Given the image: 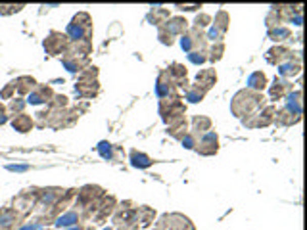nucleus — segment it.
Returning <instances> with one entry per match:
<instances>
[{
	"label": "nucleus",
	"instance_id": "20",
	"mask_svg": "<svg viewBox=\"0 0 307 230\" xmlns=\"http://www.w3.org/2000/svg\"><path fill=\"white\" fill-rule=\"evenodd\" d=\"M8 121V117H6V107L0 104V125H4Z\"/></svg>",
	"mask_w": 307,
	"mask_h": 230
},
{
	"label": "nucleus",
	"instance_id": "4",
	"mask_svg": "<svg viewBox=\"0 0 307 230\" xmlns=\"http://www.w3.org/2000/svg\"><path fill=\"white\" fill-rule=\"evenodd\" d=\"M267 85V77L265 73H261V71H255L253 75H249L248 79V86L249 88H255V90H263Z\"/></svg>",
	"mask_w": 307,
	"mask_h": 230
},
{
	"label": "nucleus",
	"instance_id": "14",
	"mask_svg": "<svg viewBox=\"0 0 307 230\" xmlns=\"http://www.w3.org/2000/svg\"><path fill=\"white\" fill-rule=\"evenodd\" d=\"M271 37H275L273 40H284L286 37H290V31L288 29H275V31H271Z\"/></svg>",
	"mask_w": 307,
	"mask_h": 230
},
{
	"label": "nucleus",
	"instance_id": "18",
	"mask_svg": "<svg viewBox=\"0 0 307 230\" xmlns=\"http://www.w3.org/2000/svg\"><path fill=\"white\" fill-rule=\"evenodd\" d=\"M217 18H219L221 21H227V14H225V12H219V16H217ZM215 25L219 27L221 33H225V29H227V25H223V23H215ZM217 27H215V29H217Z\"/></svg>",
	"mask_w": 307,
	"mask_h": 230
},
{
	"label": "nucleus",
	"instance_id": "17",
	"mask_svg": "<svg viewBox=\"0 0 307 230\" xmlns=\"http://www.w3.org/2000/svg\"><path fill=\"white\" fill-rule=\"evenodd\" d=\"M188 60L194 62V64H201V62H206V56L200 54V52H190V54H188Z\"/></svg>",
	"mask_w": 307,
	"mask_h": 230
},
{
	"label": "nucleus",
	"instance_id": "21",
	"mask_svg": "<svg viewBox=\"0 0 307 230\" xmlns=\"http://www.w3.org/2000/svg\"><path fill=\"white\" fill-rule=\"evenodd\" d=\"M12 90H14V85H8L0 92V96H2V98H10V96H12Z\"/></svg>",
	"mask_w": 307,
	"mask_h": 230
},
{
	"label": "nucleus",
	"instance_id": "1",
	"mask_svg": "<svg viewBox=\"0 0 307 230\" xmlns=\"http://www.w3.org/2000/svg\"><path fill=\"white\" fill-rule=\"evenodd\" d=\"M198 152L203 155H211V153L217 152V133L215 131H210L201 136L200 144H198Z\"/></svg>",
	"mask_w": 307,
	"mask_h": 230
},
{
	"label": "nucleus",
	"instance_id": "7",
	"mask_svg": "<svg viewBox=\"0 0 307 230\" xmlns=\"http://www.w3.org/2000/svg\"><path fill=\"white\" fill-rule=\"evenodd\" d=\"M210 127H211V121L208 119V117H196V119H194V127H192V131H194L196 134H201V136H203L208 131H211Z\"/></svg>",
	"mask_w": 307,
	"mask_h": 230
},
{
	"label": "nucleus",
	"instance_id": "13",
	"mask_svg": "<svg viewBox=\"0 0 307 230\" xmlns=\"http://www.w3.org/2000/svg\"><path fill=\"white\" fill-rule=\"evenodd\" d=\"M288 54H290V52H288L286 48H277V50H271V52H269V62H271V60H273V58L277 56V62H280V60H282V58H288Z\"/></svg>",
	"mask_w": 307,
	"mask_h": 230
},
{
	"label": "nucleus",
	"instance_id": "10",
	"mask_svg": "<svg viewBox=\"0 0 307 230\" xmlns=\"http://www.w3.org/2000/svg\"><path fill=\"white\" fill-rule=\"evenodd\" d=\"M131 159H133L134 167H140V169H144V167H150V165H152V159H150L148 155H144V153H138V152H133Z\"/></svg>",
	"mask_w": 307,
	"mask_h": 230
},
{
	"label": "nucleus",
	"instance_id": "6",
	"mask_svg": "<svg viewBox=\"0 0 307 230\" xmlns=\"http://www.w3.org/2000/svg\"><path fill=\"white\" fill-rule=\"evenodd\" d=\"M52 96V90L48 88V86H42L40 88V92H33V94L29 96V104H42V102H46L48 98Z\"/></svg>",
	"mask_w": 307,
	"mask_h": 230
},
{
	"label": "nucleus",
	"instance_id": "5",
	"mask_svg": "<svg viewBox=\"0 0 307 230\" xmlns=\"http://www.w3.org/2000/svg\"><path fill=\"white\" fill-rule=\"evenodd\" d=\"M16 219H18V217H16L10 209L0 211V230H10L14 226Z\"/></svg>",
	"mask_w": 307,
	"mask_h": 230
},
{
	"label": "nucleus",
	"instance_id": "12",
	"mask_svg": "<svg viewBox=\"0 0 307 230\" xmlns=\"http://www.w3.org/2000/svg\"><path fill=\"white\" fill-rule=\"evenodd\" d=\"M77 220H79L77 213H67V215H64V217L58 219V226H69V224H73Z\"/></svg>",
	"mask_w": 307,
	"mask_h": 230
},
{
	"label": "nucleus",
	"instance_id": "15",
	"mask_svg": "<svg viewBox=\"0 0 307 230\" xmlns=\"http://www.w3.org/2000/svg\"><path fill=\"white\" fill-rule=\"evenodd\" d=\"M201 98H203V90H200V86H196L194 90L188 92V100H190V102H200Z\"/></svg>",
	"mask_w": 307,
	"mask_h": 230
},
{
	"label": "nucleus",
	"instance_id": "22",
	"mask_svg": "<svg viewBox=\"0 0 307 230\" xmlns=\"http://www.w3.org/2000/svg\"><path fill=\"white\" fill-rule=\"evenodd\" d=\"M10 107H12V109H14V111H19V109H21V107H23V102H16V100H14V102H12V105H10Z\"/></svg>",
	"mask_w": 307,
	"mask_h": 230
},
{
	"label": "nucleus",
	"instance_id": "3",
	"mask_svg": "<svg viewBox=\"0 0 307 230\" xmlns=\"http://www.w3.org/2000/svg\"><path fill=\"white\" fill-rule=\"evenodd\" d=\"M12 127H14L16 131H19V133H27V131H31V127H33V119L25 113H19L16 115V119L12 121Z\"/></svg>",
	"mask_w": 307,
	"mask_h": 230
},
{
	"label": "nucleus",
	"instance_id": "19",
	"mask_svg": "<svg viewBox=\"0 0 307 230\" xmlns=\"http://www.w3.org/2000/svg\"><path fill=\"white\" fill-rule=\"evenodd\" d=\"M206 21H210V16H206V14H203L201 18L198 16V19H196V27H206V25H208Z\"/></svg>",
	"mask_w": 307,
	"mask_h": 230
},
{
	"label": "nucleus",
	"instance_id": "2",
	"mask_svg": "<svg viewBox=\"0 0 307 230\" xmlns=\"http://www.w3.org/2000/svg\"><path fill=\"white\" fill-rule=\"evenodd\" d=\"M196 81H198V86H200V85L203 86V92H206L211 85H215L217 75H215V71H213V69H203V71H200V73H198Z\"/></svg>",
	"mask_w": 307,
	"mask_h": 230
},
{
	"label": "nucleus",
	"instance_id": "16",
	"mask_svg": "<svg viewBox=\"0 0 307 230\" xmlns=\"http://www.w3.org/2000/svg\"><path fill=\"white\" fill-rule=\"evenodd\" d=\"M100 153H102V157H108V159H112V144H106L102 142L100 144Z\"/></svg>",
	"mask_w": 307,
	"mask_h": 230
},
{
	"label": "nucleus",
	"instance_id": "9",
	"mask_svg": "<svg viewBox=\"0 0 307 230\" xmlns=\"http://www.w3.org/2000/svg\"><path fill=\"white\" fill-rule=\"evenodd\" d=\"M165 31H169V35H171V33H182V31H186V19L182 18L171 19V23L165 27Z\"/></svg>",
	"mask_w": 307,
	"mask_h": 230
},
{
	"label": "nucleus",
	"instance_id": "8",
	"mask_svg": "<svg viewBox=\"0 0 307 230\" xmlns=\"http://www.w3.org/2000/svg\"><path fill=\"white\" fill-rule=\"evenodd\" d=\"M35 85H37V83H35L33 77H19L18 81L14 83V88H18L19 92H29Z\"/></svg>",
	"mask_w": 307,
	"mask_h": 230
},
{
	"label": "nucleus",
	"instance_id": "11",
	"mask_svg": "<svg viewBox=\"0 0 307 230\" xmlns=\"http://www.w3.org/2000/svg\"><path fill=\"white\" fill-rule=\"evenodd\" d=\"M280 75L282 77H294V75H297L299 73V64H284V66H280Z\"/></svg>",
	"mask_w": 307,
	"mask_h": 230
},
{
	"label": "nucleus",
	"instance_id": "23",
	"mask_svg": "<svg viewBox=\"0 0 307 230\" xmlns=\"http://www.w3.org/2000/svg\"><path fill=\"white\" fill-rule=\"evenodd\" d=\"M182 144H186V148H194V140H192L190 136H186V138H182Z\"/></svg>",
	"mask_w": 307,
	"mask_h": 230
},
{
	"label": "nucleus",
	"instance_id": "24",
	"mask_svg": "<svg viewBox=\"0 0 307 230\" xmlns=\"http://www.w3.org/2000/svg\"><path fill=\"white\" fill-rule=\"evenodd\" d=\"M73 230H83V228H73Z\"/></svg>",
	"mask_w": 307,
	"mask_h": 230
}]
</instances>
